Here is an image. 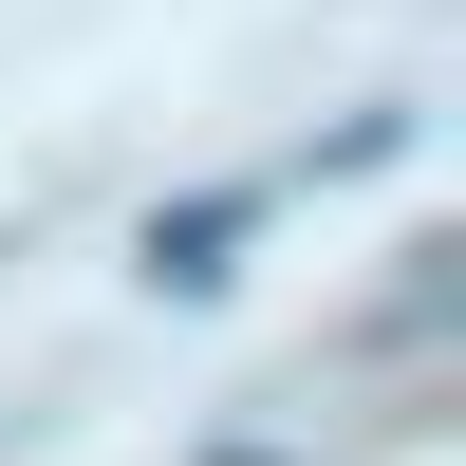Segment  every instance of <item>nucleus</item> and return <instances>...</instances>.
<instances>
[{
	"label": "nucleus",
	"mask_w": 466,
	"mask_h": 466,
	"mask_svg": "<svg viewBox=\"0 0 466 466\" xmlns=\"http://www.w3.org/2000/svg\"><path fill=\"white\" fill-rule=\"evenodd\" d=\"M280 206H299L280 168H243V187H187V206H149V243H131V261H149V280H168V299H206L224 261H243L261 224H280Z\"/></svg>",
	"instance_id": "1"
}]
</instances>
